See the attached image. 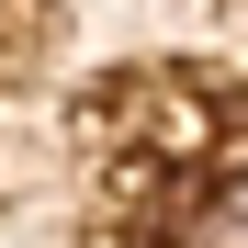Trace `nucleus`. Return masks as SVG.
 Wrapping results in <instances>:
<instances>
[{
	"mask_svg": "<svg viewBox=\"0 0 248 248\" xmlns=\"http://www.w3.org/2000/svg\"><path fill=\"white\" fill-rule=\"evenodd\" d=\"M203 248H248V181L215 192V215H203Z\"/></svg>",
	"mask_w": 248,
	"mask_h": 248,
	"instance_id": "obj_1",
	"label": "nucleus"
}]
</instances>
